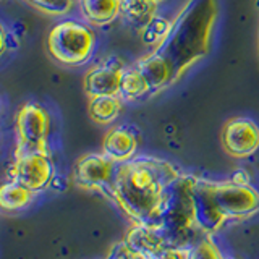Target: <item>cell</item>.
<instances>
[{
  "instance_id": "obj_12",
  "label": "cell",
  "mask_w": 259,
  "mask_h": 259,
  "mask_svg": "<svg viewBox=\"0 0 259 259\" xmlns=\"http://www.w3.org/2000/svg\"><path fill=\"white\" fill-rule=\"evenodd\" d=\"M193 198H194V215H196L198 229L204 233H215L225 222V217L219 212L212 198H210L206 180L196 178Z\"/></svg>"
},
{
  "instance_id": "obj_23",
  "label": "cell",
  "mask_w": 259,
  "mask_h": 259,
  "mask_svg": "<svg viewBox=\"0 0 259 259\" xmlns=\"http://www.w3.org/2000/svg\"><path fill=\"white\" fill-rule=\"evenodd\" d=\"M105 259H138V257L132 253V249L128 248L126 241H120L110 246Z\"/></svg>"
},
{
  "instance_id": "obj_16",
  "label": "cell",
  "mask_w": 259,
  "mask_h": 259,
  "mask_svg": "<svg viewBox=\"0 0 259 259\" xmlns=\"http://www.w3.org/2000/svg\"><path fill=\"white\" fill-rule=\"evenodd\" d=\"M156 5L151 0H121L120 13L132 26L144 28L156 18Z\"/></svg>"
},
{
  "instance_id": "obj_14",
  "label": "cell",
  "mask_w": 259,
  "mask_h": 259,
  "mask_svg": "<svg viewBox=\"0 0 259 259\" xmlns=\"http://www.w3.org/2000/svg\"><path fill=\"white\" fill-rule=\"evenodd\" d=\"M136 68L143 73V76L148 81L151 91H159V89L174 83L172 73H170L167 63L154 52L146 55L144 59L138 62Z\"/></svg>"
},
{
  "instance_id": "obj_11",
  "label": "cell",
  "mask_w": 259,
  "mask_h": 259,
  "mask_svg": "<svg viewBox=\"0 0 259 259\" xmlns=\"http://www.w3.org/2000/svg\"><path fill=\"white\" fill-rule=\"evenodd\" d=\"M125 241L138 259H156L167 246H170L157 229L141 224H135L128 230Z\"/></svg>"
},
{
  "instance_id": "obj_17",
  "label": "cell",
  "mask_w": 259,
  "mask_h": 259,
  "mask_svg": "<svg viewBox=\"0 0 259 259\" xmlns=\"http://www.w3.org/2000/svg\"><path fill=\"white\" fill-rule=\"evenodd\" d=\"M34 191H31L20 182L12 180L2 185L0 190V204L7 210H18L26 207L32 201Z\"/></svg>"
},
{
  "instance_id": "obj_3",
  "label": "cell",
  "mask_w": 259,
  "mask_h": 259,
  "mask_svg": "<svg viewBox=\"0 0 259 259\" xmlns=\"http://www.w3.org/2000/svg\"><path fill=\"white\" fill-rule=\"evenodd\" d=\"M194 183L196 177L180 174L165 188L157 230L170 246L182 248L183 243L199 230L194 215Z\"/></svg>"
},
{
  "instance_id": "obj_24",
  "label": "cell",
  "mask_w": 259,
  "mask_h": 259,
  "mask_svg": "<svg viewBox=\"0 0 259 259\" xmlns=\"http://www.w3.org/2000/svg\"><path fill=\"white\" fill-rule=\"evenodd\" d=\"M191 249H185L180 246H167L156 259H190Z\"/></svg>"
},
{
  "instance_id": "obj_2",
  "label": "cell",
  "mask_w": 259,
  "mask_h": 259,
  "mask_svg": "<svg viewBox=\"0 0 259 259\" xmlns=\"http://www.w3.org/2000/svg\"><path fill=\"white\" fill-rule=\"evenodd\" d=\"M215 18V0H188L177 18L170 21L167 34L156 46L154 54L167 63L174 83L209 52Z\"/></svg>"
},
{
  "instance_id": "obj_20",
  "label": "cell",
  "mask_w": 259,
  "mask_h": 259,
  "mask_svg": "<svg viewBox=\"0 0 259 259\" xmlns=\"http://www.w3.org/2000/svg\"><path fill=\"white\" fill-rule=\"evenodd\" d=\"M170 28V21L164 20V18H154L152 21H149L146 26L143 28V42L152 46V44H159L162 37L167 34V31Z\"/></svg>"
},
{
  "instance_id": "obj_4",
  "label": "cell",
  "mask_w": 259,
  "mask_h": 259,
  "mask_svg": "<svg viewBox=\"0 0 259 259\" xmlns=\"http://www.w3.org/2000/svg\"><path fill=\"white\" fill-rule=\"evenodd\" d=\"M94 32L78 21H62L47 36V51L57 62L70 67L83 65L94 51Z\"/></svg>"
},
{
  "instance_id": "obj_10",
  "label": "cell",
  "mask_w": 259,
  "mask_h": 259,
  "mask_svg": "<svg viewBox=\"0 0 259 259\" xmlns=\"http://www.w3.org/2000/svg\"><path fill=\"white\" fill-rule=\"evenodd\" d=\"M123 67L115 59L107 60L94 67L86 75L84 88L89 97L97 96H117L120 94L121 78H123Z\"/></svg>"
},
{
  "instance_id": "obj_25",
  "label": "cell",
  "mask_w": 259,
  "mask_h": 259,
  "mask_svg": "<svg viewBox=\"0 0 259 259\" xmlns=\"http://www.w3.org/2000/svg\"><path fill=\"white\" fill-rule=\"evenodd\" d=\"M151 2H154V4H159V2H162V0H151Z\"/></svg>"
},
{
  "instance_id": "obj_19",
  "label": "cell",
  "mask_w": 259,
  "mask_h": 259,
  "mask_svg": "<svg viewBox=\"0 0 259 259\" xmlns=\"http://www.w3.org/2000/svg\"><path fill=\"white\" fill-rule=\"evenodd\" d=\"M149 84L146 78L143 76V73L138 68L125 70L123 78H121V86H120V94L128 101L140 99L141 96L146 93H149Z\"/></svg>"
},
{
  "instance_id": "obj_26",
  "label": "cell",
  "mask_w": 259,
  "mask_h": 259,
  "mask_svg": "<svg viewBox=\"0 0 259 259\" xmlns=\"http://www.w3.org/2000/svg\"><path fill=\"white\" fill-rule=\"evenodd\" d=\"M257 7H259V0H257Z\"/></svg>"
},
{
  "instance_id": "obj_22",
  "label": "cell",
  "mask_w": 259,
  "mask_h": 259,
  "mask_svg": "<svg viewBox=\"0 0 259 259\" xmlns=\"http://www.w3.org/2000/svg\"><path fill=\"white\" fill-rule=\"evenodd\" d=\"M190 259H224L215 243L210 238L201 240L196 246L191 249Z\"/></svg>"
},
{
  "instance_id": "obj_18",
  "label": "cell",
  "mask_w": 259,
  "mask_h": 259,
  "mask_svg": "<svg viewBox=\"0 0 259 259\" xmlns=\"http://www.w3.org/2000/svg\"><path fill=\"white\" fill-rule=\"evenodd\" d=\"M120 101L117 96H97L91 97V104H89V113H91L93 120L97 123H110L120 113Z\"/></svg>"
},
{
  "instance_id": "obj_15",
  "label": "cell",
  "mask_w": 259,
  "mask_h": 259,
  "mask_svg": "<svg viewBox=\"0 0 259 259\" xmlns=\"http://www.w3.org/2000/svg\"><path fill=\"white\" fill-rule=\"evenodd\" d=\"M81 7L89 23L96 26H104L118 16L121 0H81Z\"/></svg>"
},
{
  "instance_id": "obj_7",
  "label": "cell",
  "mask_w": 259,
  "mask_h": 259,
  "mask_svg": "<svg viewBox=\"0 0 259 259\" xmlns=\"http://www.w3.org/2000/svg\"><path fill=\"white\" fill-rule=\"evenodd\" d=\"M54 167L49 159V152L15 154L12 167V178L20 182L31 191H42L52 180Z\"/></svg>"
},
{
  "instance_id": "obj_6",
  "label": "cell",
  "mask_w": 259,
  "mask_h": 259,
  "mask_svg": "<svg viewBox=\"0 0 259 259\" xmlns=\"http://www.w3.org/2000/svg\"><path fill=\"white\" fill-rule=\"evenodd\" d=\"M51 132V117L36 102L23 105L16 115V151L15 154L47 152V138Z\"/></svg>"
},
{
  "instance_id": "obj_1",
  "label": "cell",
  "mask_w": 259,
  "mask_h": 259,
  "mask_svg": "<svg viewBox=\"0 0 259 259\" xmlns=\"http://www.w3.org/2000/svg\"><path fill=\"white\" fill-rule=\"evenodd\" d=\"M180 172L165 160L140 157L115 167L107 196L125 210L135 224L159 229V215L165 188Z\"/></svg>"
},
{
  "instance_id": "obj_8",
  "label": "cell",
  "mask_w": 259,
  "mask_h": 259,
  "mask_svg": "<svg viewBox=\"0 0 259 259\" xmlns=\"http://www.w3.org/2000/svg\"><path fill=\"white\" fill-rule=\"evenodd\" d=\"M117 162L105 154H88L75 167V182L84 190H97L107 194L115 174Z\"/></svg>"
},
{
  "instance_id": "obj_9",
  "label": "cell",
  "mask_w": 259,
  "mask_h": 259,
  "mask_svg": "<svg viewBox=\"0 0 259 259\" xmlns=\"http://www.w3.org/2000/svg\"><path fill=\"white\" fill-rule=\"evenodd\" d=\"M224 149L233 157H249L259 149V126L249 118H232L222 132Z\"/></svg>"
},
{
  "instance_id": "obj_5",
  "label": "cell",
  "mask_w": 259,
  "mask_h": 259,
  "mask_svg": "<svg viewBox=\"0 0 259 259\" xmlns=\"http://www.w3.org/2000/svg\"><path fill=\"white\" fill-rule=\"evenodd\" d=\"M207 188L215 207L225 217V221L245 219L259 210V193L248 186V183H238L235 180L224 183L207 182Z\"/></svg>"
},
{
  "instance_id": "obj_21",
  "label": "cell",
  "mask_w": 259,
  "mask_h": 259,
  "mask_svg": "<svg viewBox=\"0 0 259 259\" xmlns=\"http://www.w3.org/2000/svg\"><path fill=\"white\" fill-rule=\"evenodd\" d=\"M28 2L49 15H65L73 7V0H28Z\"/></svg>"
},
{
  "instance_id": "obj_13",
  "label": "cell",
  "mask_w": 259,
  "mask_h": 259,
  "mask_svg": "<svg viewBox=\"0 0 259 259\" xmlns=\"http://www.w3.org/2000/svg\"><path fill=\"white\" fill-rule=\"evenodd\" d=\"M136 136L123 126L112 128L104 138V154L112 160H115L117 164L132 159L133 154L136 152Z\"/></svg>"
}]
</instances>
